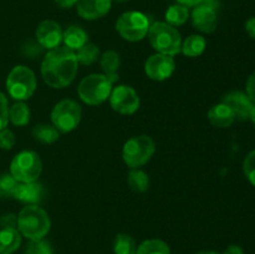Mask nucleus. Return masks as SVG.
<instances>
[{"instance_id":"nucleus-1","label":"nucleus","mask_w":255,"mask_h":254,"mask_svg":"<svg viewBox=\"0 0 255 254\" xmlns=\"http://www.w3.org/2000/svg\"><path fill=\"white\" fill-rule=\"evenodd\" d=\"M79 71V62L74 50L55 47L47 51L41 62V76L45 84L62 89L71 84Z\"/></svg>"},{"instance_id":"nucleus-2","label":"nucleus","mask_w":255,"mask_h":254,"mask_svg":"<svg viewBox=\"0 0 255 254\" xmlns=\"http://www.w3.org/2000/svg\"><path fill=\"white\" fill-rule=\"evenodd\" d=\"M50 227L49 214L37 204H27L17 216V231L30 241L44 238L49 233Z\"/></svg>"},{"instance_id":"nucleus-3","label":"nucleus","mask_w":255,"mask_h":254,"mask_svg":"<svg viewBox=\"0 0 255 254\" xmlns=\"http://www.w3.org/2000/svg\"><path fill=\"white\" fill-rule=\"evenodd\" d=\"M149 44L158 54L168 55L173 57L181 52L182 37L178 30L172 25L163 21H157L151 24L148 32Z\"/></svg>"},{"instance_id":"nucleus-4","label":"nucleus","mask_w":255,"mask_h":254,"mask_svg":"<svg viewBox=\"0 0 255 254\" xmlns=\"http://www.w3.org/2000/svg\"><path fill=\"white\" fill-rule=\"evenodd\" d=\"M114 82L104 74H91L84 77L77 87L79 97L90 106L101 105L110 97Z\"/></svg>"},{"instance_id":"nucleus-5","label":"nucleus","mask_w":255,"mask_h":254,"mask_svg":"<svg viewBox=\"0 0 255 254\" xmlns=\"http://www.w3.org/2000/svg\"><path fill=\"white\" fill-rule=\"evenodd\" d=\"M36 77L32 70L24 65H17L9 72L6 89L10 96L17 101H25L34 95L36 90Z\"/></svg>"},{"instance_id":"nucleus-6","label":"nucleus","mask_w":255,"mask_h":254,"mask_svg":"<svg viewBox=\"0 0 255 254\" xmlns=\"http://www.w3.org/2000/svg\"><path fill=\"white\" fill-rule=\"evenodd\" d=\"M156 151L154 141L147 134L134 136L125 143L122 149V158L131 169L144 166Z\"/></svg>"},{"instance_id":"nucleus-7","label":"nucleus","mask_w":255,"mask_h":254,"mask_svg":"<svg viewBox=\"0 0 255 254\" xmlns=\"http://www.w3.org/2000/svg\"><path fill=\"white\" fill-rule=\"evenodd\" d=\"M42 172V162L34 151H21L10 163V174L19 183L36 182Z\"/></svg>"},{"instance_id":"nucleus-8","label":"nucleus","mask_w":255,"mask_h":254,"mask_svg":"<svg viewBox=\"0 0 255 254\" xmlns=\"http://www.w3.org/2000/svg\"><path fill=\"white\" fill-rule=\"evenodd\" d=\"M151 22L149 19L141 11H126L116 21V30L122 39L127 41H141L146 37Z\"/></svg>"},{"instance_id":"nucleus-9","label":"nucleus","mask_w":255,"mask_h":254,"mask_svg":"<svg viewBox=\"0 0 255 254\" xmlns=\"http://www.w3.org/2000/svg\"><path fill=\"white\" fill-rule=\"evenodd\" d=\"M81 115V107L76 101L65 99L54 106L51 111V121L57 131L67 133L79 126Z\"/></svg>"},{"instance_id":"nucleus-10","label":"nucleus","mask_w":255,"mask_h":254,"mask_svg":"<svg viewBox=\"0 0 255 254\" xmlns=\"http://www.w3.org/2000/svg\"><path fill=\"white\" fill-rule=\"evenodd\" d=\"M219 4L217 0H203L194 6L192 11V22L198 31L211 34L217 29V9Z\"/></svg>"},{"instance_id":"nucleus-11","label":"nucleus","mask_w":255,"mask_h":254,"mask_svg":"<svg viewBox=\"0 0 255 254\" xmlns=\"http://www.w3.org/2000/svg\"><path fill=\"white\" fill-rule=\"evenodd\" d=\"M110 105L119 114L132 115L138 110L139 97L131 86L120 85L112 89L110 95Z\"/></svg>"},{"instance_id":"nucleus-12","label":"nucleus","mask_w":255,"mask_h":254,"mask_svg":"<svg viewBox=\"0 0 255 254\" xmlns=\"http://www.w3.org/2000/svg\"><path fill=\"white\" fill-rule=\"evenodd\" d=\"M176 69V64L172 56L163 54H154L147 59L144 64V72L154 81H163L172 76Z\"/></svg>"},{"instance_id":"nucleus-13","label":"nucleus","mask_w":255,"mask_h":254,"mask_svg":"<svg viewBox=\"0 0 255 254\" xmlns=\"http://www.w3.org/2000/svg\"><path fill=\"white\" fill-rule=\"evenodd\" d=\"M62 31L60 24H57L55 20H44L40 22L35 31L36 41L41 45L44 49L51 50L55 47H59L62 41Z\"/></svg>"},{"instance_id":"nucleus-14","label":"nucleus","mask_w":255,"mask_h":254,"mask_svg":"<svg viewBox=\"0 0 255 254\" xmlns=\"http://www.w3.org/2000/svg\"><path fill=\"white\" fill-rule=\"evenodd\" d=\"M223 104H226L232 110L234 119L238 121L249 120V114L253 109L254 104L251 101L247 94L242 91H232L223 97Z\"/></svg>"},{"instance_id":"nucleus-15","label":"nucleus","mask_w":255,"mask_h":254,"mask_svg":"<svg viewBox=\"0 0 255 254\" xmlns=\"http://www.w3.org/2000/svg\"><path fill=\"white\" fill-rule=\"evenodd\" d=\"M77 14L85 20H97L105 16L112 6V0H79Z\"/></svg>"},{"instance_id":"nucleus-16","label":"nucleus","mask_w":255,"mask_h":254,"mask_svg":"<svg viewBox=\"0 0 255 254\" xmlns=\"http://www.w3.org/2000/svg\"><path fill=\"white\" fill-rule=\"evenodd\" d=\"M44 196V188L37 182L17 183L12 192V198L27 204H37Z\"/></svg>"},{"instance_id":"nucleus-17","label":"nucleus","mask_w":255,"mask_h":254,"mask_svg":"<svg viewBox=\"0 0 255 254\" xmlns=\"http://www.w3.org/2000/svg\"><path fill=\"white\" fill-rule=\"evenodd\" d=\"M208 120L214 127H218V128H227L236 121L232 110L223 102L214 105L209 109Z\"/></svg>"},{"instance_id":"nucleus-18","label":"nucleus","mask_w":255,"mask_h":254,"mask_svg":"<svg viewBox=\"0 0 255 254\" xmlns=\"http://www.w3.org/2000/svg\"><path fill=\"white\" fill-rule=\"evenodd\" d=\"M21 244V234L17 229L0 231V254H12Z\"/></svg>"},{"instance_id":"nucleus-19","label":"nucleus","mask_w":255,"mask_h":254,"mask_svg":"<svg viewBox=\"0 0 255 254\" xmlns=\"http://www.w3.org/2000/svg\"><path fill=\"white\" fill-rule=\"evenodd\" d=\"M120 64H121V59L115 50H109V51L104 52L101 60H100V65H101L104 75H106L112 82H116L119 80L117 70H119Z\"/></svg>"},{"instance_id":"nucleus-20","label":"nucleus","mask_w":255,"mask_h":254,"mask_svg":"<svg viewBox=\"0 0 255 254\" xmlns=\"http://www.w3.org/2000/svg\"><path fill=\"white\" fill-rule=\"evenodd\" d=\"M62 41L65 42L66 47L71 50H79L87 42V34L82 27L71 25L67 27L62 34Z\"/></svg>"},{"instance_id":"nucleus-21","label":"nucleus","mask_w":255,"mask_h":254,"mask_svg":"<svg viewBox=\"0 0 255 254\" xmlns=\"http://www.w3.org/2000/svg\"><path fill=\"white\" fill-rule=\"evenodd\" d=\"M60 132L55 128L54 125L39 124L32 128V137L35 141L44 144H51L59 139Z\"/></svg>"},{"instance_id":"nucleus-22","label":"nucleus","mask_w":255,"mask_h":254,"mask_svg":"<svg viewBox=\"0 0 255 254\" xmlns=\"http://www.w3.org/2000/svg\"><path fill=\"white\" fill-rule=\"evenodd\" d=\"M207 41L202 35H191L184 41H182L181 51L188 57H197L203 54L206 50Z\"/></svg>"},{"instance_id":"nucleus-23","label":"nucleus","mask_w":255,"mask_h":254,"mask_svg":"<svg viewBox=\"0 0 255 254\" xmlns=\"http://www.w3.org/2000/svg\"><path fill=\"white\" fill-rule=\"evenodd\" d=\"M9 120L15 126H25L30 121V110L24 101H17L9 109Z\"/></svg>"},{"instance_id":"nucleus-24","label":"nucleus","mask_w":255,"mask_h":254,"mask_svg":"<svg viewBox=\"0 0 255 254\" xmlns=\"http://www.w3.org/2000/svg\"><path fill=\"white\" fill-rule=\"evenodd\" d=\"M127 183H128L129 188L132 191L143 193V192H146L148 189L149 178L146 172L138 168H133L129 171L128 177H127Z\"/></svg>"},{"instance_id":"nucleus-25","label":"nucleus","mask_w":255,"mask_h":254,"mask_svg":"<svg viewBox=\"0 0 255 254\" xmlns=\"http://www.w3.org/2000/svg\"><path fill=\"white\" fill-rule=\"evenodd\" d=\"M188 17H189L188 7L181 4L171 5V6L168 7V10L166 11L167 24L172 25V26L174 27L183 25L184 22L188 20Z\"/></svg>"},{"instance_id":"nucleus-26","label":"nucleus","mask_w":255,"mask_h":254,"mask_svg":"<svg viewBox=\"0 0 255 254\" xmlns=\"http://www.w3.org/2000/svg\"><path fill=\"white\" fill-rule=\"evenodd\" d=\"M136 254H171L169 247L161 239H147L137 248Z\"/></svg>"},{"instance_id":"nucleus-27","label":"nucleus","mask_w":255,"mask_h":254,"mask_svg":"<svg viewBox=\"0 0 255 254\" xmlns=\"http://www.w3.org/2000/svg\"><path fill=\"white\" fill-rule=\"evenodd\" d=\"M76 59L79 64L82 65H92L97 61L100 57V50L92 42H86L84 46L80 47L76 52Z\"/></svg>"},{"instance_id":"nucleus-28","label":"nucleus","mask_w":255,"mask_h":254,"mask_svg":"<svg viewBox=\"0 0 255 254\" xmlns=\"http://www.w3.org/2000/svg\"><path fill=\"white\" fill-rule=\"evenodd\" d=\"M136 242L129 234H117L114 242L115 254H136Z\"/></svg>"},{"instance_id":"nucleus-29","label":"nucleus","mask_w":255,"mask_h":254,"mask_svg":"<svg viewBox=\"0 0 255 254\" xmlns=\"http://www.w3.org/2000/svg\"><path fill=\"white\" fill-rule=\"evenodd\" d=\"M17 183H19V182H17L10 173L0 176V198L12 197V192H14Z\"/></svg>"},{"instance_id":"nucleus-30","label":"nucleus","mask_w":255,"mask_h":254,"mask_svg":"<svg viewBox=\"0 0 255 254\" xmlns=\"http://www.w3.org/2000/svg\"><path fill=\"white\" fill-rule=\"evenodd\" d=\"M26 254H52V248L44 239H32L27 244Z\"/></svg>"},{"instance_id":"nucleus-31","label":"nucleus","mask_w":255,"mask_h":254,"mask_svg":"<svg viewBox=\"0 0 255 254\" xmlns=\"http://www.w3.org/2000/svg\"><path fill=\"white\" fill-rule=\"evenodd\" d=\"M243 172L247 179L255 187V149L249 152L243 162Z\"/></svg>"},{"instance_id":"nucleus-32","label":"nucleus","mask_w":255,"mask_h":254,"mask_svg":"<svg viewBox=\"0 0 255 254\" xmlns=\"http://www.w3.org/2000/svg\"><path fill=\"white\" fill-rule=\"evenodd\" d=\"M9 122V104L2 92H0V131L6 128Z\"/></svg>"},{"instance_id":"nucleus-33","label":"nucleus","mask_w":255,"mask_h":254,"mask_svg":"<svg viewBox=\"0 0 255 254\" xmlns=\"http://www.w3.org/2000/svg\"><path fill=\"white\" fill-rule=\"evenodd\" d=\"M15 144V136L10 129L4 128L0 131V148L11 149Z\"/></svg>"},{"instance_id":"nucleus-34","label":"nucleus","mask_w":255,"mask_h":254,"mask_svg":"<svg viewBox=\"0 0 255 254\" xmlns=\"http://www.w3.org/2000/svg\"><path fill=\"white\" fill-rule=\"evenodd\" d=\"M42 49H44V47H42L37 41H27L26 44L24 45V47H22V51H24V54L26 55V56H30L34 59V57L41 55Z\"/></svg>"},{"instance_id":"nucleus-35","label":"nucleus","mask_w":255,"mask_h":254,"mask_svg":"<svg viewBox=\"0 0 255 254\" xmlns=\"http://www.w3.org/2000/svg\"><path fill=\"white\" fill-rule=\"evenodd\" d=\"M0 227H1V229H7V228L17 229V216H15V214L12 213H9L0 217Z\"/></svg>"},{"instance_id":"nucleus-36","label":"nucleus","mask_w":255,"mask_h":254,"mask_svg":"<svg viewBox=\"0 0 255 254\" xmlns=\"http://www.w3.org/2000/svg\"><path fill=\"white\" fill-rule=\"evenodd\" d=\"M247 96L251 99V101L255 105V71L251 76L248 77V81H247Z\"/></svg>"},{"instance_id":"nucleus-37","label":"nucleus","mask_w":255,"mask_h":254,"mask_svg":"<svg viewBox=\"0 0 255 254\" xmlns=\"http://www.w3.org/2000/svg\"><path fill=\"white\" fill-rule=\"evenodd\" d=\"M246 30L249 36L255 40V16L249 17L246 22Z\"/></svg>"},{"instance_id":"nucleus-38","label":"nucleus","mask_w":255,"mask_h":254,"mask_svg":"<svg viewBox=\"0 0 255 254\" xmlns=\"http://www.w3.org/2000/svg\"><path fill=\"white\" fill-rule=\"evenodd\" d=\"M54 1L57 6L62 7V9H67V7H71L74 5H76L79 2V0H54Z\"/></svg>"},{"instance_id":"nucleus-39","label":"nucleus","mask_w":255,"mask_h":254,"mask_svg":"<svg viewBox=\"0 0 255 254\" xmlns=\"http://www.w3.org/2000/svg\"><path fill=\"white\" fill-rule=\"evenodd\" d=\"M223 254H244V251L239 246L233 244V246H229Z\"/></svg>"},{"instance_id":"nucleus-40","label":"nucleus","mask_w":255,"mask_h":254,"mask_svg":"<svg viewBox=\"0 0 255 254\" xmlns=\"http://www.w3.org/2000/svg\"><path fill=\"white\" fill-rule=\"evenodd\" d=\"M176 1L178 2V4L184 5V6H187V7H194V6H197V5L201 4L203 0H176Z\"/></svg>"},{"instance_id":"nucleus-41","label":"nucleus","mask_w":255,"mask_h":254,"mask_svg":"<svg viewBox=\"0 0 255 254\" xmlns=\"http://www.w3.org/2000/svg\"><path fill=\"white\" fill-rule=\"evenodd\" d=\"M249 120L255 125V105L253 106V109H252L251 114H249Z\"/></svg>"},{"instance_id":"nucleus-42","label":"nucleus","mask_w":255,"mask_h":254,"mask_svg":"<svg viewBox=\"0 0 255 254\" xmlns=\"http://www.w3.org/2000/svg\"><path fill=\"white\" fill-rule=\"evenodd\" d=\"M198 254H219V253H217V252H213V251H202L199 252Z\"/></svg>"},{"instance_id":"nucleus-43","label":"nucleus","mask_w":255,"mask_h":254,"mask_svg":"<svg viewBox=\"0 0 255 254\" xmlns=\"http://www.w3.org/2000/svg\"><path fill=\"white\" fill-rule=\"evenodd\" d=\"M115 1H119V2H126V1H129V0H115Z\"/></svg>"}]
</instances>
